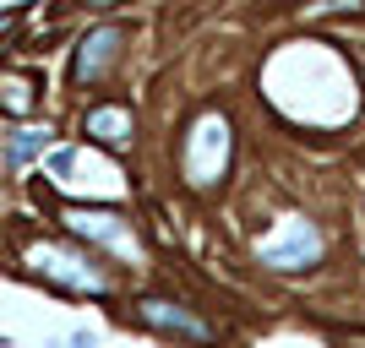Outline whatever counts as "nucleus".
<instances>
[{"label": "nucleus", "mask_w": 365, "mask_h": 348, "mask_svg": "<svg viewBox=\"0 0 365 348\" xmlns=\"http://www.w3.org/2000/svg\"><path fill=\"white\" fill-rule=\"evenodd\" d=\"M0 28H11V11H0Z\"/></svg>", "instance_id": "10"}, {"label": "nucleus", "mask_w": 365, "mask_h": 348, "mask_svg": "<svg viewBox=\"0 0 365 348\" xmlns=\"http://www.w3.org/2000/svg\"><path fill=\"white\" fill-rule=\"evenodd\" d=\"M137 316H142V327H158V332H180V337H197V343H207V337H213V327H207V321L191 316V310H185V305H175V300H142Z\"/></svg>", "instance_id": "4"}, {"label": "nucleus", "mask_w": 365, "mask_h": 348, "mask_svg": "<svg viewBox=\"0 0 365 348\" xmlns=\"http://www.w3.org/2000/svg\"><path fill=\"white\" fill-rule=\"evenodd\" d=\"M66 228H71V234H88V240H98V245H115V251L131 256V234H125V218H120V212L71 207V212H66Z\"/></svg>", "instance_id": "6"}, {"label": "nucleus", "mask_w": 365, "mask_h": 348, "mask_svg": "<svg viewBox=\"0 0 365 348\" xmlns=\"http://www.w3.org/2000/svg\"><path fill=\"white\" fill-rule=\"evenodd\" d=\"M115 55H120V28H93L71 55V82H98L115 65Z\"/></svg>", "instance_id": "3"}, {"label": "nucleus", "mask_w": 365, "mask_h": 348, "mask_svg": "<svg viewBox=\"0 0 365 348\" xmlns=\"http://www.w3.org/2000/svg\"><path fill=\"white\" fill-rule=\"evenodd\" d=\"M317 256H322V234L305 223V218H289L278 245L262 240V261H267V267H311Z\"/></svg>", "instance_id": "2"}, {"label": "nucleus", "mask_w": 365, "mask_h": 348, "mask_svg": "<svg viewBox=\"0 0 365 348\" xmlns=\"http://www.w3.org/2000/svg\"><path fill=\"white\" fill-rule=\"evenodd\" d=\"M33 261H38L44 278L71 283V288H82V294H98V288H104V273H88V261L66 256V251H55V245H33Z\"/></svg>", "instance_id": "5"}, {"label": "nucleus", "mask_w": 365, "mask_h": 348, "mask_svg": "<svg viewBox=\"0 0 365 348\" xmlns=\"http://www.w3.org/2000/svg\"><path fill=\"white\" fill-rule=\"evenodd\" d=\"M44 142H49V131H16V142H11V164H28V158H38V152H44Z\"/></svg>", "instance_id": "8"}, {"label": "nucleus", "mask_w": 365, "mask_h": 348, "mask_svg": "<svg viewBox=\"0 0 365 348\" xmlns=\"http://www.w3.org/2000/svg\"><path fill=\"white\" fill-rule=\"evenodd\" d=\"M0 104L6 109H28L33 104V82H0Z\"/></svg>", "instance_id": "9"}, {"label": "nucleus", "mask_w": 365, "mask_h": 348, "mask_svg": "<svg viewBox=\"0 0 365 348\" xmlns=\"http://www.w3.org/2000/svg\"><path fill=\"white\" fill-rule=\"evenodd\" d=\"M224 169H229V125L224 115H202L191 131V147H185V174L197 185H218Z\"/></svg>", "instance_id": "1"}, {"label": "nucleus", "mask_w": 365, "mask_h": 348, "mask_svg": "<svg viewBox=\"0 0 365 348\" xmlns=\"http://www.w3.org/2000/svg\"><path fill=\"white\" fill-rule=\"evenodd\" d=\"M88 137H98L104 147H125V142H131V109L125 104H98L88 115Z\"/></svg>", "instance_id": "7"}]
</instances>
